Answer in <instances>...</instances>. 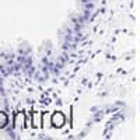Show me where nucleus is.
<instances>
[{
	"label": "nucleus",
	"mask_w": 140,
	"mask_h": 140,
	"mask_svg": "<svg viewBox=\"0 0 140 140\" xmlns=\"http://www.w3.org/2000/svg\"><path fill=\"white\" fill-rule=\"evenodd\" d=\"M53 123H55V126H57V127L62 126L64 123V116L62 114H59V112L53 115Z\"/></svg>",
	"instance_id": "nucleus-1"
},
{
	"label": "nucleus",
	"mask_w": 140,
	"mask_h": 140,
	"mask_svg": "<svg viewBox=\"0 0 140 140\" xmlns=\"http://www.w3.org/2000/svg\"><path fill=\"white\" fill-rule=\"evenodd\" d=\"M7 122V118H6V115H3V114H0V127L2 126H4V123Z\"/></svg>",
	"instance_id": "nucleus-2"
}]
</instances>
